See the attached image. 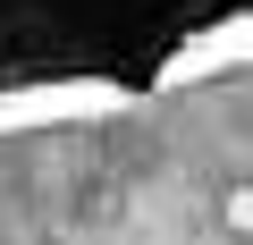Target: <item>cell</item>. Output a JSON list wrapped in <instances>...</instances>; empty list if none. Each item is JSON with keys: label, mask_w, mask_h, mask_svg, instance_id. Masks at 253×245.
Instances as JSON below:
<instances>
[]
</instances>
